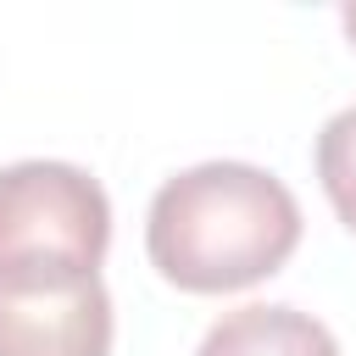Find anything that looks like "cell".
Segmentation results:
<instances>
[{"instance_id": "obj_1", "label": "cell", "mask_w": 356, "mask_h": 356, "mask_svg": "<svg viewBox=\"0 0 356 356\" xmlns=\"http://www.w3.org/2000/svg\"><path fill=\"white\" fill-rule=\"evenodd\" d=\"M300 245V206L284 178L250 161H200L167 178L145 217L150 267L189 295H228L273 278Z\"/></svg>"}, {"instance_id": "obj_2", "label": "cell", "mask_w": 356, "mask_h": 356, "mask_svg": "<svg viewBox=\"0 0 356 356\" xmlns=\"http://www.w3.org/2000/svg\"><path fill=\"white\" fill-rule=\"evenodd\" d=\"M111 245V200L72 161L0 167V289L95 278Z\"/></svg>"}, {"instance_id": "obj_3", "label": "cell", "mask_w": 356, "mask_h": 356, "mask_svg": "<svg viewBox=\"0 0 356 356\" xmlns=\"http://www.w3.org/2000/svg\"><path fill=\"white\" fill-rule=\"evenodd\" d=\"M0 356H111L100 273L50 289H0Z\"/></svg>"}, {"instance_id": "obj_4", "label": "cell", "mask_w": 356, "mask_h": 356, "mask_svg": "<svg viewBox=\"0 0 356 356\" xmlns=\"http://www.w3.org/2000/svg\"><path fill=\"white\" fill-rule=\"evenodd\" d=\"M195 356H339V339L328 323H317L300 306H234L222 312Z\"/></svg>"}, {"instance_id": "obj_5", "label": "cell", "mask_w": 356, "mask_h": 356, "mask_svg": "<svg viewBox=\"0 0 356 356\" xmlns=\"http://www.w3.org/2000/svg\"><path fill=\"white\" fill-rule=\"evenodd\" d=\"M317 178L328 206L339 211V222L356 234V106L334 111L317 134Z\"/></svg>"}, {"instance_id": "obj_6", "label": "cell", "mask_w": 356, "mask_h": 356, "mask_svg": "<svg viewBox=\"0 0 356 356\" xmlns=\"http://www.w3.org/2000/svg\"><path fill=\"white\" fill-rule=\"evenodd\" d=\"M339 22H345V33H350V44H356V0H350V6L339 11Z\"/></svg>"}]
</instances>
